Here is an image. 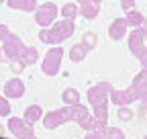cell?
<instances>
[{
    "instance_id": "obj_31",
    "label": "cell",
    "mask_w": 147,
    "mask_h": 139,
    "mask_svg": "<svg viewBox=\"0 0 147 139\" xmlns=\"http://www.w3.org/2000/svg\"><path fill=\"white\" fill-rule=\"evenodd\" d=\"M2 133H4V127L0 125V139H4V135H2Z\"/></svg>"
},
{
    "instance_id": "obj_17",
    "label": "cell",
    "mask_w": 147,
    "mask_h": 139,
    "mask_svg": "<svg viewBox=\"0 0 147 139\" xmlns=\"http://www.w3.org/2000/svg\"><path fill=\"white\" fill-rule=\"evenodd\" d=\"M88 53H90V51L86 49V45H84V43H78V45H74V47L69 49V59L78 63V61H82Z\"/></svg>"
},
{
    "instance_id": "obj_28",
    "label": "cell",
    "mask_w": 147,
    "mask_h": 139,
    "mask_svg": "<svg viewBox=\"0 0 147 139\" xmlns=\"http://www.w3.org/2000/svg\"><path fill=\"white\" fill-rule=\"evenodd\" d=\"M84 139H102V135L96 133V131H88V135H86Z\"/></svg>"
},
{
    "instance_id": "obj_15",
    "label": "cell",
    "mask_w": 147,
    "mask_h": 139,
    "mask_svg": "<svg viewBox=\"0 0 147 139\" xmlns=\"http://www.w3.org/2000/svg\"><path fill=\"white\" fill-rule=\"evenodd\" d=\"M43 117V113H41V107H39V104H31V107H27L25 109V121H27V123L29 125H33V123H37V121H39Z\"/></svg>"
},
{
    "instance_id": "obj_19",
    "label": "cell",
    "mask_w": 147,
    "mask_h": 139,
    "mask_svg": "<svg viewBox=\"0 0 147 139\" xmlns=\"http://www.w3.org/2000/svg\"><path fill=\"white\" fill-rule=\"evenodd\" d=\"M61 100L67 104V107H74V104H80V92H78V90H74V88H67V90H63V94H61Z\"/></svg>"
},
{
    "instance_id": "obj_11",
    "label": "cell",
    "mask_w": 147,
    "mask_h": 139,
    "mask_svg": "<svg viewBox=\"0 0 147 139\" xmlns=\"http://www.w3.org/2000/svg\"><path fill=\"white\" fill-rule=\"evenodd\" d=\"M131 90H133V94H135L139 100H145V98H147V78H145V74H143V72H141V74H137V76L133 78Z\"/></svg>"
},
{
    "instance_id": "obj_32",
    "label": "cell",
    "mask_w": 147,
    "mask_h": 139,
    "mask_svg": "<svg viewBox=\"0 0 147 139\" xmlns=\"http://www.w3.org/2000/svg\"><path fill=\"white\" fill-rule=\"evenodd\" d=\"M2 2H6V0H0V4H2Z\"/></svg>"
},
{
    "instance_id": "obj_4",
    "label": "cell",
    "mask_w": 147,
    "mask_h": 139,
    "mask_svg": "<svg viewBox=\"0 0 147 139\" xmlns=\"http://www.w3.org/2000/svg\"><path fill=\"white\" fill-rule=\"evenodd\" d=\"M115 88L110 86L108 82H100L96 86H92V88H88V102L90 107H100V104H106V98L110 96V92H113Z\"/></svg>"
},
{
    "instance_id": "obj_27",
    "label": "cell",
    "mask_w": 147,
    "mask_h": 139,
    "mask_svg": "<svg viewBox=\"0 0 147 139\" xmlns=\"http://www.w3.org/2000/svg\"><path fill=\"white\" fill-rule=\"evenodd\" d=\"M10 35V31H8V27L6 25H0V41H4L6 37Z\"/></svg>"
},
{
    "instance_id": "obj_22",
    "label": "cell",
    "mask_w": 147,
    "mask_h": 139,
    "mask_svg": "<svg viewBox=\"0 0 147 139\" xmlns=\"http://www.w3.org/2000/svg\"><path fill=\"white\" fill-rule=\"evenodd\" d=\"M92 117L94 119H98V121H106V117H108V109H106V104H100V107H94L92 109Z\"/></svg>"
},
{
    "instance_id": "obj_9",
    "label": "cell",
    "mask_w": 147,
    "mask_h": 139,
    "mask_svg": "<svg viewBox=\"0 0 147 139\" xmlns=\"http://www.w3.org/2000/svg\"><path fill=\"white\" fill-rule=\"evenodd\" d=\"M137 96L133 94L131 88H127V90H113L110 92V102H115L117 107H129L131 102H135Z\"/></svg>"
},
{
    "instance_id": "obj_26",
    "label": "cell",
    "mask_w": 147,
    "mask_h": 139,
    "mask_svg": "<svg viewBox=\"0 0 147 139\" xmlns=\"http://www.w3.org/2000/svg\"><path fill=\"white\" fill-rule=\"evenodd\" d=\"M133 4H135V0H121V6H123V10H125V12L133 10Z\"/></svg>"
},
{
    "instance_id": "obj_16",
    "label": "cell",
    "mask_w": 147,
    "mask_h": 139,
    "mask_svg": "<svg viewBox=\"0 0 147 139\" xmlns=\"http://www.w3.org/2000/svg\"><path fill=\"white\" fill-rule=\"evenodd\" d=\"M98 12H100V6L96 4V2H86V4H82V8H80V14L84 16V19H96L98 16Z\"/></svg>"
},
{
    "instance_id": "obj_8",
    "label": "cell",
    "mask_w": 147,
    "mask_h": 139,
    "mask_svg": "<svg viewBox=\"0 0 147 139\" xmlns=\"http://www.w3.org/2000/svg\"><path fill=\"white\" fill-rule=\"evenodd\" d=\"M129 49H131V53L141 59L147 51V45H145V35L139 31V29H133V33L129 35Z\"/></svg>"
},
{
    "instance_id": "obj_21",
    "label": "cell",
    "mask_w": 147,
    "mask_h": 139,
    "mask_svg": "<svg viewBox=\"0 0 147 139\" xmlns=\"http://www.w3.org/2000/svg\"><path fill=\"white\" fill-rule=\"evenodd\" d=\"M100 135H102V139H125V133L119 127H106Z\"/></svg>"
},
{
    "instance_id": "obj_20",
    "label": "cell",
    "mask_w": 147,
    "mask_h": 139,
    "mask_svg": "<svg viewBox=\"0 0 147 139\" xmlns=\"http://www.w3.org/2000/svg\"><path fill=\"white\" fill-rule=\"evenodd\" d=\"M78 14H80V8L74 4V2H71V4H65V6L61 8V16H63V19H67V21H74Z\"/></svg>"
},
{
    "instance_id": "obj_1",
    "label": "cell",
    "mask_w": 147,
    "mask_h": 139,
    "mask_svg": "<svg viewBox=\"0 0 147 139\" xmlns=\"http://www.w3.org/2000/svg\"><path fill=\"white\" fill-rule=\"evenodd\" d=\"M90 111L84 107V104H74V107H65L63 109H57V111H51L43 117V125L47 129H55V127H59L63 123H69V121H76V123H80V121L84 117H88Z\"/></svg>"
},
{
    "instance_id": "obj_29",
    "label": "cell",
    "mask_w": 147,
    "mask_h": 139,
    "mask_svg": "<svg viewBox=\"0 0 147 139\" xmlns=\"http://www.w3.org/2000/svg\"><path fill=\"white\" fill-rule=\"evenodd\" d=\"M139 31H141V33H143V35H145V39H147V19H145V21H143V25H141V27H139Z\"/></svg>"
},
{
    "instance_id": "obj_10",
    "label": "cell",
    "mask_w": 147,
    "mask_h": 139,
    "mask_svg": "<svg viewBox=\"0 0 147 139\" xmlns=\"http://www.w3.org/2000/svg\"><path fill=\"white\" fill-rule=\"evenodd\" d=\"M25 94V82L18 80V78H12L4 84V96L6 98H21Z\"/></svg>"
},
{
    "instance_id": "obj_13",
    "label": "cell",
    "mask_w": 147,
    "mask_h": 139,
    "mask_svg": "<svg viewBox=\"0 0 147 139\" xmlns=\"http://www.w3.org/2000/svg\"><path fill=\"white\" fill-rule=\"evenodd\" d=\"M127 19H117L113 25L108 27V35H110V39H115V41H121L125 35H127Z\"/></svg>"
},
{
    "instance_id": "obj_7",
    "label": "cell",
    "mask_w": 147,
    "mask_h": 139,
    "mask_svg": "<svg viewBox=\"0 0 147 139\" xmlns=\"http://www.w3.org/2000/svg\"><path fill=\"white\" fill-rule=\"evenodd\" d=\"M23 41H21V37H16L14 33H10L8 37L4 39V45H2V53H4V57H6V63L8 61H12V59H16L18 57V53L23 51Z\"/></svg>"
},
{
    "instance_id": "obj_18",
    "label": "cell",
    "mask_w": 147,
    "mask_h": 139,
    "mask_svg": "<svg viewBox=\"0 0 147 139\" xmlns=\"http://www.w3.org/2000/svg\"><path fill=\"white\" fill-rule=\"evenodd\" d=\"M125 19H127V25H129V27H135V29H139V27L143 25V21H145V16H143L139 10H129Z\"/></svg>"
},
{
    "instance_id": "obj_23",
    "label": "cell",
    "mask_w": 147,
    "mask_h": 139,
    "mask_svg": "<svg viewBox=\"0 0 147 139\" xmlns=\"http://www.w3.org/2000/svg\"><path fill=\"white\" fill-rule=\"evenodd\" d=\"M82 43L86 45V49H88V51H90V49H94V47H96V43H98V41H96V35H94V33H84Z\"/></svg>"
},
{
    "instance_id": "obj_30",
    "label": "cell",
    "mask_w": 147,
    "mask_h": 139,
    "mask_svg": "<svg viewBox=\"0 0 147 139\" xmlns=\"http://www.w3.org/2000/svg\"><path fill=\"white\" fill-rule=\"evenodd\" d=\"M78 4H86V2H96V4H100V0H76Z\"/></svg>"
},
{
    "instance_id": "obj_24",
    "label": "cell",
    "mask_w": 147,
    "mask_h": 139,
    "mask_svg": "<svg viewBox=\"0 0 147 139\" xmlns=\"http://www.w3.org/2000/svg\"><path fill=\"white\" fill-rule=\"evenodd\" d=\"M10 115V102L6 96H0V117H8Z\"/></svg>"
},
{
    "instance_id": "obj_5",
    "label": "cell",
    "mask_w": 147,
    "mask_h": 139,
    "mask_svg": "<svg viewBox=\"0 0 147 139\" xmlns=\"http://www.w3.org/2000/svg\"><path fill=\"white\" fill-rule=\"evenodd\" d=\"M55 16H57V6H55L53 2H47V4H41V6H37L35 10V23L47 29L55 23Z\"/></svg>"
},
{
    "instance_id": "obj_12",
    "label": "cell",
    "mask_w": 147,
    "mask_h": 139,
    "mask_svg": "<svg viewBox=\"0 0 147 139\" xmlns=\"http://www.w3.org/2000/svg\"><path fill=\"white\" fill-rule=\"evenodd\" d=\"M37 59H39V51H37L35 47H23V51L18 53V57H16L14 61H16V63H21L23 67H27V65L35 63Z\"/></svg>"
},
{
    "instance_id": "obj_6",
    "label": "cell",
    "mask_w": 147,
    "mask_h": 139,
    "mask_svg": "<svg viewBox=\"0 0 147 139\" xmlns=\"http://www.w3.org/2000/svg\"><path fill=\"white\" fill-rule=\"evenodd\" d=\"M8 131H10L16 139H33V137H35L33 127L27 123L25 119H18V117L8 119Z\"/></svg>"
},
{
    "instance_id": "obj_25",
    "label": "cell",
    "mask_w": 147,
    "mask_h": 139,
    "mask_svg": "<svg viewBox=\"0 0 147 139\" xmlns=\"http://www.w3.org/2000/svg\"><path fill=\"white\" fill-rule=\"evenodd\" d=\"M119 119H123V121H131V119H133V111L129 109V107H119Z\"/></svg>"
},
{
    "instance_id": "obj_2",
    "label": "cell",
    "mask_w": 147,
    "mask_h": 139,
    "mask_svg": "<svg viewBox=\"0 0 147 139\" xmlns=\"http://www.w3.org/2000/svg\"><path fill=\"white\" fill-rule=\"evenodd\" d=\"M74 29H76V25H74V21H57V23H53L51 27L43 29L39 33V39L43 43H51V45H59L61 41H65L67 37H71V33Z\"/></svg>"
},
{
    "instance_id": "obj_33",
    "label": "cell",
    "mask_w": 147,
    "mask_h": 139,
    "mask_svg": "<svg viewBox=\"0 0 147 139\" xmlns=\"http://www.w3.org/2000/svg\"><path fill=\"white\" fill-rule=\"evenodd\" d=\"M143 139H147V135H145V137H143Z\"/></svg>"
},
{
    "instance_id": "obj_3",
    "label": "cell",
    "mask_w": 147,
    "mask_h": 139,
    "mask_svg": "<svg viewBox=\"0 0 147 139\" xmlns=\"http://www.w3.org/2000/svg\"><path fill=\"white\" fill-rule=\"evenodd\" d=\"M61 57H63V49L59 45H53L43 57V63H41L43 74L45 76H55L57 74L59 67H61Z\"/></svg>"
},
{
    "instance_id": "obj_14",
    "label": "cell",
    "mask_w": 147,
    "mask_h": 139,
    "mask_svg": "<svg viewBox=\"0 0 147 139\" xmlns=\"http://www.w3.org/2000/svg\"><path fill=\"white\" fill-rule=\"evenodd\" d=\"M8 6L14 10H23V12H35L37 10V0H6Z\"/></svg>"
}]
</instances>
